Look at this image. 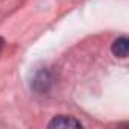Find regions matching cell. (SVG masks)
I'll list each match as a JSON object with an SVG mask.
<instances>
[{
	"label": "cell",
	"mask_w": 129,
	"mask_h": 129,
	"mask_svg": "<svg viewBox=\"0 0 129 129\" xmlns=\"http://www.w3.org/2000/svg\"><path fill=\"white\" fill-rule=\"evenodd\" d=\"M49 127H82V124H81V121H78L73 117L58 115L49 123Z\"/></svg>",
	"instance_id": "obj_1"
},
{
	"label": "cell",
	"mask_w": 129,
	"mask_h": 129,
	"mask_svg": "<svg viewBox=\"0 0 129 129\" xmlns=\"http://www.w3.org/2000/svg\"><path fill=\"white\" fill-rule=\"evenodd\" d=\"M129 49V41L126 37H120L112 43V53L118 58H126Z\"/></svg>",
	"instance_id": "obj_2"
},
{
	"label": "cell",
	"mask_w": 129,
	"mask_h": 129,
	"mask_svg": "<svg viewBox=\"0 0 129 129\" xmlns=\"http://www.w3.org/2000/svg\"><path fill=\"white\" fill-rule=\"evenodd\" d=\"M2 46H3V40L0 38V50H2Z\"/></svg>",
	"instance_id": "obj_3"
}]
</instances>
